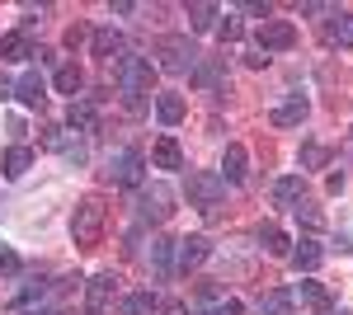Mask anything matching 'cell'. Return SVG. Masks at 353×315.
I'll return each instance as SVG.
<instances>
[{
    "label": "cell",
    "mask_w": 353,
    "mask_h": 315,
    "mask_svg": "<svg viewBox=\"0 0 353 315\" xmlns=\"http://www.w3.org/2000/svg\"><path fill=\"white\" fill-rule=\"evenodd\" d=\"M254 43H259V52H288L292 43H297V28L288 24V19H264V24L254 28Z\"/></svg>",
    "instance_id": "cell-7"
},
{
    "label": "cell",
    "mask_w": 353,
    "mask_h": 315,
    "mask_svg": "<svg viewBox=\"0 0 353 315\" xmlns=\"http://www.w3.org/2000/svg\"><path fill=\"white\" fill-rule=\"evenodd\" d=\"M151 160H156V170H184V151H179L174 136H161V141L151 146Z\"/></svg>",
    "instance_id": "cell-20"
},
{
    "label": "cell",
    "mask_w": 353,
    "mask_h": 315,
    "mask_svg": "<svg viewBox=\"0 0 353 315\" xmlns=\"http://www.w3.org/2000/svg\"><path fill=\"white\" fill-rule=\"evenodd\" d=\"M241 14H254L259 24H264V19H273V10H269V5H259V0H245V5H241Z\"/></svg>",
    "instance_id": "cell-36"
},
{
    "label": "cell",
    "mask_w": 353,
    "mask_h": 315,
    "mask_svg": "<svg viewBox=\"0 0 353 315\" xmlns=\"http://www.w3.org/2000/svg\"><path fill=\"white\" fill-rule=\"evenodd\" d=\"M61 156L71 160V165H85V160H90V151H85V141H76V136H66V146H61Z\"/></svg>",
    "instance_id": "cell-33"
},
{
    "label": "cell",
    "mask_w": 353,
    "mask_h": 315,
    "mask_svg": "<svg viewBox=\"0 0 353 315\" xmlns=\"http://www.w3.org/2000/svg\"><path fill=\"white\" fill-rule=\"evenodd\" d=\"M217 14H221L217 5H189V28L193 33H208V28L217 24Z\"/></svg>",
    "instance_id": "cell-28"
},
{
    "label": "cell",
    "mask_w": 353,
    "mask_h": 315,
    "mask_svg": "<svg viewBox=\"0 0 353 315\" xmlns=\"http://www.w3.org/2000/svg\"><path fill=\"white\" fill-rule=\"evenodd\" d=\"M306 113H311V104H306L301 94H292L288 104H278L269 113V123H273V128H301V123H306Z\"/></svg>",
    "instance_id": "cell-14"
},
{
    "label": "cell",
    "mask_w": 353,
    "mask_h": 315,
    "mask_svg": "<svg viewBox=\"0 0 353 315\" xmlns=\"http://www.w3.org/2000/svg\"><path fill=\"white\" fill-rule=\"evenodd\" d=\"M43 292H48V283H43V278H33V283H28V287L19 292V296H14L10 306H14V311H28V306H33V301H38Z\"/></svg>",
    "instance_id": "cell-31"
},
{
    "label": "cell",
    "mask_w": 353,
    "mask_h": 315,
    "mask_svg": "<svg viewBox=\"0 0 353 315\" xmlns=\"http://www.w3.org/2000/svg\"><path fill=\"white\" fill-rule=\"evenodd\" d=\"M28 170H33V151H28V146H10L5 160H0V174H5V179H24Z\"/></svg>",
    "instance_id": "cell-18"
},
{
    "label": "cell",
    "mask_w": 353,
    "mask_h": 315,
    "mask_svg": "<svg viewBox=\"0 0 353 315\" xmlns=\"http://www.w3.org/2000/svg\"><path fill=\"white\" fill-rule=\"evenodd\" d=\"M14 99L24 108H43V99H48V80L38 76V71H24V76L14 80Z\"/></svg>",
    "instance_id": "cell-13"
},
{
    "label": "cell",
    "mask_w": 353,
    "mask_h": 315,
    "mask_svg": "<svg viewBox=\"0 0 353 315\" xmlns=\"http://www.w3.org/2000/svg\"><path fill=\"white\" fill-rule=\"evenodd\" d=\"M137 212H141V221H165V216L174 212V193H170V184H141V193H137Z\"/></svg>",
    "instance_id": "cell-6"
},
{
    "label": "cell",
    "mask_w": 353,
    "mask_h": 315,
    "mask_svg": "<svg viewBox=\"0 0 353 315\" xmlns=\"http://www.w3.org/2000/svg\"><path fill=\"white\" fill-rule=\"evenodd\" d=\"M151 268H156V278H174V240L170 236L151 240Z\"/></svg>",
    "instance_id": "cell-17"
},
{
    "label": "cell",
    "mask_w": 353,
    "mask_h": 315,
    "mask_svg": "<svg viewBox=\"0 0 353 315\" xmlns=\"http://www.w3.org/2000/svg\"><path fill=\"white\" fill-rule=\"evenodd\" d=\"M156 118H161L165 128H174L184 118V99L179 94H156Z\"/></svg>",
    "instance_id": "cell-24"
},
{
    "label": "cell",
    "mask_w": 353,
    "mask_h": 315,
    "mask_svg": "<svg viewBox=\"0 0 353 315\" xmlns=\"http://www.w3.org/2000/svg\"><path fill=\"white\" fill-rule=\"evenodd\" d=\"M156 57H161V71H174V76H184V71L198 66V48L184 33H165L161 43H156Z\"/></svg>",
    "instance_id": "cell-5"
},
{
    "label": "cell",
    "mask_w": 353,
    "mask_h": 315,
    "mask_svg": "<svg viewBox=\"0 0 353 315\" xmlns=\"http://www.w3.org/2000/svg\"><path fill=\"white\" fill-rule=\"evenodd\" d=\"M245 170H250V151H245L241 141H231V146H226V156H221V179H226V188L231 184H245Z\"/></svg>",
    "instance_id": "cell-12"
},
{
    "label": "cell",
    "mask_w": 353,
    "mask_h": 315,
    "mask_svg": "<svg viewBox=\"0 0 353 315\" xmlns=\"http://www.w3.org/2000/svg\"><path fill=\"white\" fill-rule=\"evenodd\" d=\"M104 174H109L118 188H141V179H146V156H141L137 146H118L109 156V170H104Z\"/></svg>",
    "instance_id": "cell-4"
},
{
    "label": "cell",
    "mask_w": 353,
    "mask_h": 315,
    "mask_svg": "<svg viewBox=\"0 0 353 315\" xmlns=\"http://www.w3.org/2000/svg\"><path fill=\"white\" fill-rule=\"evenodd\" d=\"M52 85H57V94H71V104H76V94L85 90V71L76 66V61H61L52 71Z\"/></svg>",
    "instance_id": "cell-15"
},
{
    "label": "cell",
    "mask_w": 353,
    "mask_h": 315,
    "mask_svg": "<svg viewBox=\"0 0 353 315\" xmlns=\"http://www.w3.org/2000/svg\"><path fill=\"white\" fill-rule=\"evenodd\" d=\"M212 315H245V306H241V301H236V296H226V301H221V306H217V311H212Z\"/></svg>",
    "instance_id": "cell-37"
},
{
    "label": "cell",
    "mask_w": 353,
    "mask_h": 315,
    "mask_svg": "<svg viewBox=\"0 0 353 315\" xmlns=\"http://www.w3.org/2000/svg\"><path fill=\"white\" fill-rule=\"evenodd\" d=\"M221 80H226V57H198V66L189 71V85L203 94L221 90Z\"/></svg>",
    "instance_id": "cell-10"
},
{
    "label": "cell",
    "mask_w": 353,
    "mask_h": 315,
    "mask_svg": "<svg viewBox=\"0 0 353 315\" xmlns=\"http://www.w3.org/2000/svg\"><path fill=\"white\" fill-rule=\"evenodd\" d=\"M0 99H14V80L0 71Z\"/></svg>",
    "instance_id": "cell-39"
},
{
    "label": "cell",
    "mask_w": 353,
    "mask_h": 315,
    "mask_svg": "<svg viewBox=\"0 0 353 315\" xmlns=\"http://www.w3.org/2000/svg\"><path fill=\"white\" fill-rule=\"evenodd\" d=\"M90 52L99 57V61L123 57V38H118V28H94V33H90Z\"/></svg>",
    "instance_id": "cell-16"
},
{
    "label": "cell",
    "mask_w": 353,
    "mask_h": 315,
    "mask_svg": "<svg viewBox=\"0 0 353 315\" xmlns=\"http://www.w3.org/2000/svg\"><path fill=\"white\" fill-rule=\"evenodd\" d=\"M292 216H297V221H301V226H306V231H325V212L316 207L311 198H301L297 207H292Z\"/></svg>",
    "instance_id": "cell-27"
},
{
    "label": "cell",
    "mask_w": 353,
    "mask_h": 315,
    "mask_svg": "<svg viewBox=\"0 0 353 315\" xmlns=\"http://www.w3.org/2000/svg\"><path fill=\"white\" fill-rule=\"evenodd\" d=\"M259 311L264 315H292V292H283V287H273L259 296Z\"/></svg>",
    "instance_id": "cell-25"
},
{
    "label": "cell",
    "mask_w": 353,
    "mask_h": 315,
    "mask_svg": "<svg viewBox=\"0 0 353 315\" xmlns=\"http://www.w3.org/2000/svg\"><path fill=\"white\" fill-rule=\"evenodd\" d=\"M221 198H226V179H221L217 170H198V174H189V203L203 216H217Z\"/></svg>",
    "instance_id": "cell-3"
},
{
    "label": "cell",
    "mask_w": 353,
    "mask_h": 315,
    "mask_svg": "<svg viewBox=\"0 0 353 315\" xmlns=\"http://www.w3.org/2000/svg\"><path fill=\"white\" fill-rule=\"evenodd\" d=\"M24 57H33V48H28V38L19 33V28L0 38V61H24Z\"/></svg>",
    "instance_id": "cell-23"
},
{
    "label": "cell",
    "mask_w": 353,
    "mask_h": 315,
    "mask_svg": "<svg viewBox=\"0 0 353 315\" xmlns=\"http://www.w3.org/2000/svg\"><path fill=\"white\" fill-rule=\"evenodd\" d=\"M325 160H330L325 146H316V141H311V146H301V170H321Z\"/></svg>",
    "instance_id": "cell-32"
},
{
    "label": "cell",
    "mask_w": 353,
    "mask_h": 315,
    "mask_svg": "<svg viewBox=\"0 0 353 315\" xmlns=\"http://www.w3.org/2000/svg\"><path fill=\"white\" fill-rule=\"evenodd\" d=\"M245 61H250V66H254V71H259V66H269V57L259 52V48H254V52H245Z\"/></svg>",
    "instance_id": "cell-40"
},
{
    "label": "cell",
    "mask_w": 353,
    "mask_h": 315,
    "mask_svg": "<svg viewBox=\"0 0 353 315\" xmlns=\"http://www.w3.org/2000/svg\"><path fill=\"white\" fill-rule=\"evenodd\" d=\"M19 315H52V311H19Z\"/></svg>",
    "instance_id": "cell-42"
},
{
    "label": "cell",
    "mask_w": 353,
    "mask_h": 315,
    "mask_svg": "<svg viewBox=\"0 0 353 315\" xmlns=\"http://www.w3.org/2000/svg\"><path fill=\"white\" fill-rule=\"evenodd\" d=\"M321 259H325V250H321V240H297V245H292V250H288V263H292V268H297V273H316V268H321Z\"/></svg>",
    "instance_id": "cell-11"
},
{
    "label": "cell",
    "mask_w": 353,
    "mask_h": 315,
    "mask_svg": "<svg viewBox=\"0 0 353 315\" xmlns=\"http://www.w3.org/2000/svg\"><path fill=\"white\" fill-rule=\"evenodd\" d=\"M113 80H118L128 108H146V94H151V85H156V66H151L146 57L123 52L118 61H113Z\"/></svg>",
    "instance_id": "cell-1"
},
{
    "label": "cell",
    "mask_w": 353,
    "mask_h": 315,
    "mask_svg": "<svg viewBox=\"0 0 353 315\" xmlns=\"http://www.w3.org/2000/svg\"><path fill=\"white\" fill-rule=\"evenodd\" d=\"M81 43H85V28L71 24V28H66V48H81Z\"/></svg>",
    "instance_id": "cell-38"
},
{
    "label": "cell",
    "mask_w": 353,
    "mask_h": 315,
    "mask_svg": "<svg viewBox=\"0 0 353 315\" xmlns=\"http://www.w3.org/2000/svg\"><path fill=\"white\" fill-rule=\"evenodd\" d=\"M113 296H118V278H113V273H94V278L85 283V311L104 315L113 306Z\"/></svg>",
    "instance_id": "cell-8"
},
{
    "label": "cell",
    "mask_w": 353,
    "mask_h": 315,
    "mask_svg": "<svg viewBox=\"0 0 353 315\" xmlns=\"http://www.w3.org/2000/svg\"><path fill=\"white\" fill-rule=\"evenodd\" d=\"M161 311H165V315H184L189 306H184V301H161Z\"/></svg>",
    "instance_id": "cell-41"
},
{
    "label": "cell",
    "mask_w": 353,
    "mask_h": 315,
    "mask_svg": "<svg viewBox=\"0 0 353 315\" xmlns=\"http://www.w3.org/2000/svg\"><path fill=\"white\" fill-rule=\"evenodd\" d=\"M217 33H221V43H241V38H245V24H241V19H226Z\"/></svg>",
    "instance_id": "cell-34"
},
{
    "label": "cell",
    "mask_w": 353,
    "mask_h": 315,
    "mask_svg": "<svg viewBox=\"0 0 353 315\" xmlns=\"http://www.w3.org/2000/svg\"><path fill=\"white\" fill-rule=\"evenodd\" d=\"M301 198H306V179H301V174H288V179L273 184V203H278V207H297Z\"/></svg>",
    "instance_id": "cell-19"
},
{
    "label": "cell",
    "mask_w": 353,
    "mask_h": 315,
    "mask_svg": "<svg viewBox=\"0 0 353 315\" xmlns=\"http://www.w3.org/2000/svg\"><path fill=\"white\" fill-rule=\"evenodd\" d=\"M104 221H109V207L99 203V198H81L76 212H71V236L81 250H94L99 236H104Z\"/></svg>",
    "instance_id": "cell-2"
},
{
    "label": "cell",
    "mask_w": 353,
    "mask_h": 315,
    "mask_svg": "<svg viewBox=\"0 0 353 315\" xmlns=\"http://www.w3.org/2000/svg\"><path fill=\"white\" fill-rule=\"evenodd\" d=\"M156 311H161V296H151V292H132L118 306V315H156Z\"/></svg>",
    "instance_id": "cell-22"
},
{
    "label": "cell",
    "mask_w": 353,
    "mask_h": 315,
    "mask_svg": "<svg viewBox=\"0 0 353 315\" xmlns=\"http://www.w3.org/2000/svg\"><path fill=\"white\" fill-rule=\"evenodd\" d=\"M19 273V254L14 250H0V278H14Z\"/></svg>",
    "instance_id": "cell-35"
},
{
    "label": "cell",
    "mask_w": 353,
    "mask_h": 315,
    "mask_svg": "<svg viewBox=\"0 0 353 315\" xmlns=\"http://www.w3.org/2000/svg\"><path fill=\"white\" fill-rule=\"evenodd\" d=\"M330 43L353 48V14H334V19H330Z\"/></svg>",
    "instance_id": "cell-30"
},
{
    "label": "cell",
    "mask_w": 353,
    "mask_h": 315,
    "mask_svg": "<svg viewBox=\"0 0 353 315\" xmlns=\"http://www.w3.org/2000/svg\"><path fill=\"white\" fill-rule=\"evenodd\" d=\"M259 240H264V250H269V254H278V259H288V250H292V240L283 236L278 226H259Z\"/></svg>",
    "instance_id": "cell-29"
},
{
    "label": "cell",
    "mask_w": 353,
    "mask_h": 315,
    "mask_svg": "<svg viewBox=\"0 0 353 315\" xmlns=\"http://www.w3.org/2000/svg\"><path fill=\"white\" fill-rule=\"evenodd\" d=\"M66 128L85 132V136H94L99 132V113H94V104H71V113H66Z\"/></svg>",
    "instance_id": "cell-21"
},
{
    "label": "cell",
    "mask_w": 353,
    "mask_h": 315,
    "mask_svg": "<svg viewBox=\"0 0 353 315\" xmlns=\"http://www.w3.org/2000/svg\"><path fill=\"white\" fill-rule=\"evenodd\" d=\"M212 254V245H208V236H184V240H174V273H184L189 278L198 263Z\"/></svg>",
    "instance_id": "cell-9"
},
{
    "label": "cell",
    "mask_w": 353,
    "mask_h": 315,
    "mask_svg": "<svg viewBox=\"0 0 353 315\" xmlns=\"http://www.w3.org/2000/svg\"><path fill=\"white\" fill-rule=\"evenodd\" d=\"M297 296L311 306V311H321V315H330V292L321 287V283H297Z\"/></svg>",
    "instance_id": "cell-26"
}]
</instances>
